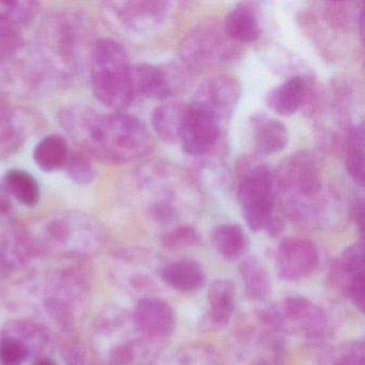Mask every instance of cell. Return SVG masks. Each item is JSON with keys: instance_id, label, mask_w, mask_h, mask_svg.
I'll return each mask as SVG.
<instances>
[{"instance_id": "cell-1", "label": "cell", "mask_w": 365, "mask_h": 365, "mask_svg": "<svg viewBox=\"0 0 365 365\" xmlns=\"http://www.w3.org/2000/svg\"><path fill=\"white\" fill-rule=\"evenodd\" d=\"M59 120L84 153L102 161H134L146 155L151 147L146 125L125 113L100 114L91 106L73 104L61 110Z\"/></svg>"}, {"instance_id": "cell-2", "label": "cell", "mask_w": 365, "mask_h": 365, "mask_svg": "<svg viewBox=\"0 0 365 365\" xmlns=\"http://www.w3.org/2000/svg\"><path fill=\"white\" fill-rule=\"evenodd\" d=\"M93 44L86 16L73 10H61L41 21L35 48L56 81H67L80 73Z\"/></svg>"}, {"instance_id": "cell-3", "label": "cell", "mask_w": 365, "mask_h": 365, "mask_svg": "<svg viewBox=\"0 0 365 365\" xmlns=\"http://www.w3.org/2000/svg\"><path fill=\"white\" fill-rule=\"evenodd\" d=\"M88 67L93 96L102 106L121 112L135 102L132 65L123 44L108 38L93 42Z\"/></svg>"}, {"instance_id": "cell-4", "label": "cell", "mask_w": 365, "mask_h": 365, "mask_svg": "<svg viewBox=\"0 0 365 365\" xmlns=\"http://www.w3.org/2000/svg\"><path fill=\"white\" fill-rule=\"evenodd\" d=\"M320 161L311 153H294L284 162L277 175L284 210L298 221L313 219L322 210L324 182Z\"/></svg>"}, {"instance_id": "cell-5", "label": "cell", "mask_w": 365, "mask_h": 365, "mask_svg": "<svg viewBox=\"0 0 365 365\" xmlns=\"http://www.w3.org/2000/svg\"><path fill=\"white\" fill-rule=\"evenodd\" d=\"M277 175L266 164L250 168L239 182L237 196L243 219L253 232L264 230L273 217L277 200Z\"/></svg>"}, {"instance_id": "cell-6", "label": "cell", "mask_w": 365, "mask_h": 365, "mask_svg": "<svg viewBox=\"0 0 365 365\" xmlns=\"http://www.w3.org/2000/svg\"><path fill=\"white\" fill-rule=\"evenodd\" d=\"M232 40L215 21H205L192 29L180 46L183 63L196 71H205L232 55Z\"/></svg>"}, {"instance_id": "cell-7", "label": "cell", "mask_w": 365, "mask_h": 365, "mask_svg": "<svg viewBox=\"0 0 365 365\" xmlns=\"http://www.w3.org/2000/svg\"><path fill=\"white\" fill-rule=\"evenodd\" d=\"M170 9L168 1L130 0L102 4V12L108 24L128 36L147 35L155 31L164 22Z\"/></svg>"}, {"instance_id": "cell-8", "label": "cell", "mask_w": 365, "mask_h": 365, "mask_svg": "<svg viewBox=\"0 0 365 365\" xmlns=\"http://www.w3.org/2000/svg\"><path fill=\"white\" fill-rule=\"evenodd\" d=\"M0 70L9 87L27 96L37 95L50 83L57 82L36 48L25 46L0 61Z\"/></svg>"}, {"instance_id": "cell-9", "label": "cell", "mask_w": 365, "mask_h": 365, "mask_svg": "<svg viewBox=\"0 0 365 365\" xmlns=\"http://www.w3.org/2000/svg\"><path fill=\"white\" fill-rule=\"evenodd\" d=\"M241 97V86L232 76L208 78L196 89L192 106L210 113L223 125L232 116Z\"/></svg>"}, {"instance_id": "cell-10", "label": "cell", "mask_w": 365, "mask_h": 365, "mask_svg": "<svg viewBox=\"0 0 365 365\" xmlns=\"http://www.w3.org/2000/svg\"><path fill=\"white\" fill-rule=\"evenodd\" d=\"M221 128L210 113L190 104L180 134L183 151L192 157H202L210 153L219 140Z\"/></svg>"}, {"instance_id": "cell-11", "label": "cell", "mask_w": 365, "mask_h": 365, "mask_svg": "<svg viewBox=\"0 0 365 365\" xmlns=\"http://www.w3.org/2000/svg\"><path fill=\"white\" fill-rule=\"evenodd\" d=\"M318 264V251L307 239L288 238L277 251V268L285 281H300L309 277Z\"/></svg>"}, {"instance_id": "cell-12", "label": "cell", "mask_w": 365, "mask_h": 365, "mask_svg": "<svg viewBox=\"0 0 365 365\" xmlns=\"http://www.w3.org/2000/svg\"><path fill=\"white\" fill-rule=\"evenodd\" d=\"M44 236L57 245L78 243L89 245L97 241L99 232L97 224L88 215L68 212L51 217L44 225Z\"/></svg>"}, {"instance_id": "cell-13", "label": "cell", "mask_w": 365, "mask_h": 365, "mask_svg": "<svg viewBox=\"0 0 365 365\" xmlns=\"http://www.w3.org/2000/svg\"><path fill=\"white\" fill-rule=\"evenodd\" d=\"M37 119L22 108H0V158L16 153L34 132Z\"/></svg>"}, {"instance_id": "cell-14", "label": "cell", "mask_w": 365, "mask_h": 365, "mask_svg": "<svg viewBox=\"0 0 365 365\" xmlns=\"http://www.w3.org/2000/svg\"><path fill=\"white\" fill-rule=\"evenodd\" d=\"M131 78L135 101L140 99H166L174 93L176 87L172 74L147 63L132 65Z\"/></svg>"}, {"instance_id": "cell-15", "label": "cell", "mask_w": 365, "mask_h": 365, "mask_svg": "<svg viewBox=\"0 0 365 365\" xmlns=\"http://www.w3.org/2000/svg\"><path fill=\"white\" fill-rule=\"evenodd\" d=\"M135 322L138 328L150 336H168L174 329V311L165 301L144 299L138 303Z\"/></svg>"}, {"instance_id": "cell-16", "label": "cell", "mask_w": 365, "mask_h": 365, "mask_svg": "<svg viewBox=\"0 0 365 365\" xmlns=\"http://www.w3.org/2000/svg\"><path fill=\"white\" fill-rule=\"evenodd\" d=\"M226 36L238 43H251L262 34L255 5L241 3L226 16L223 24Z\"/></svg>"}, {"instance_id": "cell-17", "label": "cell", "mask_w": 365, "mask_h": 365, "mask_svg": "<svg viewBox=\"0 0 365 365\" xmlns=\"http://www.w3.org/2000/svg\"><path fill=\"white\" fill-rule=\"evenodd\" d=\"M207 298L210 305L207 322L211 328H222L230 322L236 307L234 283L228 279H215L208 287Z\"/></svg>"}, {"instance_id": "cell-18", "label": "cell", "mask_w": 365, "mask_h": 365, "mask_svg": "<svg viewBox=\"0 0 365 365\" xmlns=\"http://www.w3.org/2000/svg\"><path fill=\"white\" fill-rule=\"evenodd\" d=\"M307 85L302 76H292L267 95L266 103L270 110L288 117L300 110L307 98Z\"/></svg>"}, {"instance_id": "cell-19", "label": "cell", "mask_w": 365, "mask_h": 365, "mask_svg": "<svg viewBox=\"0 0 365 365\" xmlns=\"http://www.w3.org/2000/svg\"><path fill=\"white\" fill-rule=\"evenodd\" d=\"M256 151L262 155H273L285 148L288 132L285 125L264 114H257L251 120Z\"/></svg>"}, {"instance_id": "cell-20", "label": "cell", "mask_w": 365, "mask_h": 365, "mask_svg": "<svg viewBox=\"0 0 365 365\" xmlns=\"http://www.w3.org/2000/svg\"><path fill=\"white\" fill-rule=\"evenodd\" d=\"M286 319L296 324L303 333L316 336L324 332L326 318L324 313L307 299L296 297L286 300L284 304Z\"/></svg>"}, {"instance_id": "cell-21", "label": "cell", "mask_w": 365, "mask_h": 365, "mask_svg": "<svg viewBox=\"0 0 365 365\" xmlns=\"http://www.w3.org/2000/svg\"><path fill=\"white\" fill-rule=\"evenodd\" d=\"M162 279L175 289L194 292L206 283L204 269L193 259H179L170 262L162 270Z\"/></svg>"}, {"instance_id": "cell-22", "label": "cell", "mask_w": 365, "mask_h": 365, "mask_svg": "<svg viewBox=\"0 0 365 365\" xmlns=\"http://www.w3.org/2000/svg\"><path fill=\"white\" fill-rule=\"evenodd\" d=\"M187 106L180 102H170L158 106L151 116V123L157 135L164 142H180L181 129Z\"/></svg>"}, {"instance_id": "cell-23", "label": "cell", "mask_w": 365, "mask_h": 365, "mask_svg": "<svg viewBox=\"0 0 365 365\" xmlns=\"http://www.w3.org/2000/svg\"><path fill=\"white\" fill-rule=\"evenodd\" d=\"M70 153L71 150L65 138L58 134H50L36 145L33 158L40 170L54 173L63 170Z\"/></svg>"}, {"instance_id": "cell-24", "label": "cell", "mask_w": 365, "mask_h": 365, "mask_svg": "<svg viewBox=\"0 0 365 365\" xmlns=\"http://www.w3.org/2000/svg\"><path fill=\"white\" fill-rule=\"evenodd\" d=\"M3 185L8 195L12 196L23 206L34 208L41 200V187L37 178L22 168L8 170L4 176Z\"/></svg>"}, {"instance_id": "cell-25", "label": "cell", "mask_w": 365, "mask_h": 365, "mask_svg": "<svg viewBox=\"0 0 365 365\" xmlns=\"http://www.w3.org/2000/svg\"><path fill=\"white\" fill-rule=\"evenodd\" d=\"M215 249L226 259L242 257L249 249V240L245 230L236 224H224L213 235Z\"/></svg>"}, {"instance_id": "cell-26", "label": "cell", "mask_w": 365, "mask_h": 365, "mask_svg": "<svg viewBox=\"0 0 365 365\" xmlns=\"http://www.w3.org/2000/svg\"><path fill=\"white\" fill-rule=\"evenodd\" d=\"M346 170L356 185H364V130L363 125L349 128L347 136Z\"/></svg>"}, {"instance_id": "cell-27", "label": "cell", "mask_w": 365, "mask_h": 365, "mask_svg": "<svg viewBox=\"0 0 365 365\" xmlns=\"http://www.w3.org/2000/svg\"><path fill=\"white\" fill-rule=\"evenodd\" d=\"M240 273L247 294L255 300H262L270 292V277L266 268L254 258L245 259L240 264Z\"/></svg>"}, {"instance_id": "cell-28", "label": "cell", "mask_w": 365, "mask_h": 365, "mask_svg": "<svg viewBox=\"0 0 365 365\" xmlns=\"http://www.w3.org/2000/svg\"><path fill=\"white\" fill-rule=\"evenodd\" d=\"M39 7L38 1L31 0H0V21L19 29L34 20L39 11Z\"/></svg>"}, {"instance_id": "cell-29", "label": "cell", "mask_w": 365, "mask_h": 365, "mask_svg": "<svg viewBox=\"0 0 365 365\" xmlns=\"http://www.w3.org/2000/svg\"><path fill=\"white\" fill-rule=\"evenodd\" d=\"M63 170L67 176L78 185H89L95 180L96 168L88 155L78 151H71Z\"/></svg>"}, {"instance_id": "cell-30", "label": "cell", "mask_w": 365, "mask_h": 365, "mask_svg": "<svg viewBox=\"0 0 365 365\" xmlns=\"http://www.w3.org/2000/svg\"><path fill=\"white\" fill-rule=\"evenodd\" d=\"M339 271L344 277L346 285L356 277H364L362 243H354L344 251L339 260Z\"/></svg>"}, {"instance_id": "cell-31", "label": "cell", "mask_w": 365, "mask_h": 365, "mask_svg": "<svg viewBox=\"0 0 365 365\" xmlns=\"http://www.w3.org/2000/svg\"><path fill=\"white\" fill-rule=\"evenodd\" d=\"M29 354V346L18 337H4L0 341V365H23Z\"/></svg>"}, {"instance_id": "cell-32", "label": "cell", "mask_w": 365, "mask_h": 365, "mask_svg": "<svg viewBox=\"0 0 365 365\" xmlns=\"http://www.w3.org/2000/svg\"><path fill=\"white\" fill-rule=\"evenodd\" d=\"M164 247L168 249H185L200 242V235L190 226H180L166 232L162 239Z\"/></svg>"}, {"instance_id": "cell-33", "label": "cell", "mask_w": 365, "mask_h": 365, "mask_svg": "<svg viewBox=\"0 0 365 365\" xmlns=\"http://www.w3.org/2000/svg\"><path fill=\"white\" fill-rule=\"evenodd\" d=\"M24 46L19 29L0 21V61H5Z\"/></svg>"}, {"instance_id": "cell-34", "label": "cell", "mask_w": 365, "mask_h": 365, "mask_svg": "<svg viewBox=\"0 0 365 365\" xmlns=\"http://www.w3.org/2000/svg\"><path fill=\"white\" fill-rule=\"evenodd\" d=\"M331 365H364V348L362 343H349L337 348Z\"/></svg>"}, {"instance_id": "cell-35", "label": "cell", "mask_w": 365, "mask_h": 365, "mask_svg": "<svg viewBox=\"0 0 365 365\" xmlns=\"http://www.w3.org/2000/svg\"><path fill=\"white\" fill-rule=\"evenodd\" d=\"M264 230H266L267 232H268L270 236L279 237V235L283 234L284 230H285V224H284V222L282 221L279 217L273 215V217L269 220L266 226H264Z\"/></svg>"}, {"instance_id": "cell-36", "label": "cell", "mask_w": 365, "mask_h": 365, "mask_svg": "<svg viewBox=\"0 0 365 365\" xmlns=\"http://www.w3.org/2000/svg\"><path fill=\"white\" fill-rule=\"evenodd\" d=\"M351 213L352 217L356 221V225H359L361 234H362L363 221H364V202H363L362 198L354 200V204H352Z\"/></svg>"}, {"instance_id": "cell-37", "label": "cell", "mask_w": 365, "mask_h": 365, "mask_svg": "<svg viewBox=\"0 0 365 365\" xmlns=\"http://www.w3.org/2000/svg\"><path fill=\"white\" fill-rule=\"evenodd\" d=\"M11 209V200L10 196L6 192L3 183H0V215H6Z\"/></svg>"}, {"instance_id": "cell-38", "label": "cell", "mask_w": 365, "mask_h": 365, "mask_svg": "<svg viewBox=\"0 0 365 365\" xmlns=\"http://www.w3.org/2000/svg\"><path fill=\"white\" fill-rule=\"evenodd\" d=\"M38 365H56L53 363L52 361L43 360L41 362L38 363Z\"/></svg>"}]
</instances>
